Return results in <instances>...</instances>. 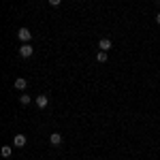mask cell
I'll return each mask as SVG.
<instances>
[{
	"label": "cell",
	"mask_w": 160,
	"mask_h": 160,
	"mask_svg": "<svg viewBox=\"0 0 160 160\" xmlns=\"http://www.w3.org/2000/svg\"><path fill=\"white\" fill-rule=\"evenodd\" d=\"M17 37H19L22 43H30V41H32V32H30L28 28H19V30H17Z\"/></svg>",
	"instance_id": "6da1fadb"
},
{
	"label": "cell",
	"mask_w": 160,
	"mask_h": 160,
	"mask_svg": "<svg viewBox=\"0 0 160 160\" xmlns=\"http://www.w3.org/2000/svg\"><path fill=\"white\" fill-rule=\"evenodd\" d=\"M32 53H34V47H30V43H24V45L19 47V56H22V58H30Z\"/></svg>",
	"instance_id": "7a4b0ae2"
},
{
	"label": "cell",
	"mask_w": 160,
	"mask_h": 160,
	"mask_svg": "<svg viewBox=\"0 0 160 160\" xmlns=\"http://www.w3.org/2000/svg\"><path fill=\"white\" fill-rule=\"evenodd\" d=\"M111 47H113L111 38H100V41H98V49H100V51H109Z\"/></svg>",
	"instance_id": "3957f363"
},
{
	"label": "cell",
	"mask_w": 160,
	"mask_h": 160,
	"mask_svg": "<svg viewBox=\"0 0 160 160\" xmlns=\"http://www.w3.org/2000/svg\"><path fill=\"white\" fill-rule=\"evenodd\" d=\"M34 102H37L38 109H45V107H47V102H49V98H47L45 94H41V96H37V98H34Z\"/></svg>",
	"instance_id": "277c9868"
},
{
	"label": "cell",
	"mask_w": 160,
	"mask_h": 160,
	"mask_svg": "<svg viewBox=\"0 0 160 160\" xmlns=\"http://www.w3.org/2000/svg\"><path fill=\"white\" fill-rule=\"evenodd\" d=\"M13 145H15V148H24L26 145V135H15L13 137Z\"/></svg>",
	"instance_id": "5b68a950"
},
{
	"label": "cell",
	"mask_w": 160,
	"mask_h": 160,
	"mask_svg": "<svg viewBox=\"0 0 160 160\" xmlns=\"http://www.w3.org/2000/svg\"><path fill=\"white\" fill-rule=\"evenodd\" d=\"M49 143H51V145H56V148H58V145H62V135H60V132H51Z\"/></svg>",
	"instance_id": "8992f818"
},
{
	"label": "cell",
	"mask_w": 160,
	"mask_h": 160,
	"mask_svg": "<svg viewBox=\"0 0 160 160\" xmlns=\"http://www.w3.org/2000/svg\"><path fill=\"white\" fill-rule=\"evenodd\" d=\"M13 86L17 88V90H26V86H28V81H26L24 77H19V79H15V83Z\"/></svg>",
	"instance_id": "52a82bcc"
},
{
	"label": "cell",
	"mask_w": 160,
	"mask_h": 160,
	"mask_svg": "<svg viewBox=\"0 0 160 160\" xmlns=\"http://www.w3.org/2000/svg\"><path fill=\"white\" fill-rule=\"evenodd\" d=\"M96 60L100 62V64H102V62H107V51H96Z\"/></svg>",
	"instance_id": "ba28073f"
},
{
	"label": "cell",
	"mask_w": 160,
	"mask_h": 160,
	"mask_svg": "<svg viewBox=\"0 0 160 160\" xmlns=\"http://www.w3.org/2000/svg\"><path fill=\"white\" fill-rule=\"evenodd\" d=\"M0 152H2V156H4V158H9V156H11V152H13V148H11V145H2Z\"/></svg>",
	"instance_id": "9c48e42d"
},
{
	"label": "cell",
	"mask_w": 160,
	"mask_h": 160,
	"mask_svg": "<svg viewBox=\"0 0 160 160\" xmlns=\"http://www.w3.org/2000/svg\"><path fill=\"white\" fill-rule=\"evenodd\" d=\"M30 96H28V94H22V96H19V102H22V105H30Z\"/></svg>",
	"instance_id": "30bf717a"
},
{
	"label": "cell",
	"mask_w": 160,
	"mask_h": 160,
	"mask_svg": "<svg viewBox=\"0 0 160 160\" xmlns=\"http://www.w3.org/2000/svg\"><path fill=\"white\" fill-rule=\"evenodd\" d=\"M47 2H49V4H51V7H58V4H60V2H62V0H47Z\"/></svg>",
	"instance_id": "8fae6325"
},
{
	"label": "cell",
	"mask_w": 160,
	"mask_h": 160,
	"mask_svg": "<svg viewBox=\"0 0 160 160\" xmlns=\"http://www.w3.org/2000/svg\"><path fill=\"white\" fill-rule=\"evenodd\" d=\"M156 24H160V13H158V15H156Z\"/></svg>",
	"instance_id": "7c38bea8"
}]
</instances>
